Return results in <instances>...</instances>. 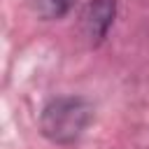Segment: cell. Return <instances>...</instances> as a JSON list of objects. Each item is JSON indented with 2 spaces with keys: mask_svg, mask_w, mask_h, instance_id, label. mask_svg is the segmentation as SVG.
I'll list each match as a JSON object with an SVG mask.
<instances>
[{
  "mask_svg": "<svg viewBox=\"0 0 149 149\" xmlns=\"http://www.w3.org/2000/svg\"><path fill=\"white\" fill-rule=\"evenodd\" d=\"M74 2L77 0H30V7L42 21H56L63 19L74 7Z\"/></svg>",
  "mask_w": 149,
  "mask_h": 149,
  "instance_id": "cell-3",
  "label": "cell"
},
{
  "mask_svg": "<svg viewBox=\"0 0 149 149\" xmlns=\"http://www.w3.org/2000/svg\"><path fill=\"white\" fill-rule=\"evenodd\" d=\"M114 16H116V0L86 2V7L81 9V16H79V26L91 47H98L100 42H105L107 33L114 23Z\"/></svg>",
  "mask_w": 149,
  "mask_h": 149,
  "instance_id": "cell-2",
  "label": "cell"
},
{
  "mask_svg": "<svg viewBox=\"0 0 149 149\" xmlns=\"http://www.w3.org/2000/svg\"><path fill=\"white\" fill-rule=\"evenodd\" d=\"M93 121V105L81 95H58L51 98L40 114L42 135L61 147L74 144L88 123Z\"/></svg>",
  "mask_w": 149,
  "mask_h": 149,
  "instance_id": "cell-1",
  "label": "cell"
}]
</instances>
